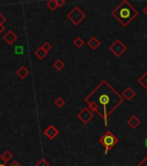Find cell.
Returning a JSON list of instances; mask_svg holds the SVG:
<instances>
[{"label":"cell","instance_id":"obj_1","mask_svg":"<svg viewBox=\"0 0 147 166\" xmlns=\"http://www.w3.org/2000/svg\"><path fill=\"white\" fill-rule=\"evenodd\" d=\"M85 102L93 112H96L108 125V118L122 103L124 102L119 95L107 81H101L90 94L85 97Z\"/></svg>","mask_w":147,"mask_h":166},{"label":"cell","instance_id":"obj_2","mask_svg":"<svg viewBox=\"0 0 147 166\" xmlns=\"http://www.w3.org/2000/svg\"><path fill=\"white\" fill-rule=\"evenodd\" d=\"M111 14H112V16L121 23L122 26L126 27L130 24V22L132 20L137 18L138 11L134 7L131 6L129 4V1L123 0L121 4L111 12Z\"/></svg>","mask_w":147,"mask_h":166},{"label":"cell","instance_id":"obj_3","mask_svg":"<svg viewBox=\"0 0 147 166\" xmlns=\"http://www.w3.org/2000/svg\"><path fill=\"white\" fill-rule=\"evenodd\" d=\"M99 141H100V143L102 144L103 147L105 148V155H107V153L118 143V137H117L114 133H111L110 130H108V132H105V133L100 137Z\"/></svg>","mask_w":147,"mask_h":166},{"label":"cell","instance_id":"obj_4","mask_svg":"<svg viewBox=\"0 0 147 166\" xmlns=\"http://www.w3.org/2000/svg\"><path fill=\"white\" fill-rule=\"evenodd\" d=\"M67 19L70 20L73 24L78 26V24H80L83 20L86 19V14L83 13L78 6H74L70 12L67 13Z\"/></svg>","mask_w":147,"mask_h":166},{"label":"cell","instance_id":"obj_5","mask_svg":"<svg viewBox=\"0 0 147 166\" xmlns=\"http://www.w3.org/2000/svg\"><path fill=\"white\" fill-rule=\"evenodd\" d=\"M78 118L82 121L83 125H87V123H89V122L93 120L94 112H93L89 107H83V109L78 113Z\"/></svg>","mask_w":147,"mask_h":166},{"label":"cell","instance_id":"obj_6","mask_svg":"<svg viewBox=\"0 0 147 166\" xmlns=\"http://www.w3.org/2000/svg\"><path fill=\"white\" fill-rule=\"evenodd\" d=\"M109 49H110L111 53H112L115 57H121L122 54L126 51V46L123 44L119 39L115 40V42L111 44V46H110Z\"/></svg>","mask_w":147,"mask_h":166},{"label":"cell","instance_id":"obj_7","mask_svg":"<svg viewBox=\"0 0 147 166\" xmlns=\"http://www.w3.org/2000/svg\"><path fill=\"white\" fill-rule=\"evenodd\" d=\"M58 134H59V130H58L53 125H50V126L46 127V129L44 130V135L49 139V140L56 139V136H58Z\"/></svg>","mask_w":147,"mask_h":166},{"label":"cell","instance_id":"obj_8","mask_svg":"<svg viewBox=\"0 0 147 166\" xmlns=\"http://www.w3.org/2000/svg\"><path fill=\"white\" fill-rule=\"evenodd\" d=\"M4 39H5V42H6L7 44L12 45L15 43V40L18 39V36L15 35V32L12 31V30H9V31H7L5 35H4Z\"/></svg>","mask_w":147,"mask_h":166},{"label":"cell","instance_id":"obj_9","mask_svg":"<svg viewBox=\"0 0 147 166\" xmlns=\"http://www.w3.org/2000/svg\"><path fill=\"white\" fill-rule=\"evenodd\" d=\"M122 97H123V99H126V101H131V99H133L134 97H135V91H134L132 88H126V89L123 91V94H122Z\"/></svg>","mask_w":147,"mask_h":166},{"label":"cell","instance_id":"obj_10","mask_svg":"<svg viewBox=\"0 0 147 166\" xmlns=\"http://www.w3.org/2000/svg\"><path fill=\"white\" fill-rule=\"evenodd\" d=\"M128 125L132 128V129H135L137 127H139V125H140V120H139V118H138V117L132 115V117H131V118L128 120Z\"/></svg>","mask_w":147,"mask_h":166},{"label":"cell","instance_id":"obj_11","mask_svg":"<svg viewBox=\"0 0 147 166\" xmlns=\"http://www.w3.org/2000/svg\"><path fill=\"white\" fill-rule=\"evenodd\" d=\"M29 74H30V72L27 69L25 66H21L19 69L16 70V75H18L20 78H22V80H23V78H26Z\"/></svg>","mask_w":147,"mask_h":166},{"label":"cell","instance_id":"obj_12","mask_svg":"<svg viewBox=\"0 0 147 166\" xmlns=\"http://www.w3.org/2000/svg\"><path fill=\"white\" fill-rule=\"evenodd\" d=\"M87 45L89 46L92 50H96V49L101 45V43H100V40L96 38V37H92V38L87 42Z\"/></svg>","mask_w":147,"mask_h":166},{"label":"cell","instance_id":"obj_13","mask_svg":"<svg viewBox=\"0 0 147 166\" xmlns=\"http://www.w3.org/2000/svg\"><path fill=\"white\" fill-rule=\"evenodd\" d=\"M35 56H36L37 59H39V60H43V59L48 56V53H46L42 47H38V49L36 50V52H35Z\"/></svg>","mask_w":147,"mask_h":166},{"label":"cell","instance_id":"obj_14","mask_svg":"<svg viewBox=\"0 0 147 166\" xmlns=\"http://www.w3.org/2000/svg\"><path fill=\"white\" fill-rule=\"evenodd\" d=\"M138 82L140 83V85L144 88V89L147 90V73L142 74V75L138 78Z\"/></svg>","mask_w":147,"mask_h":166},{"label":"cell","instance_id":"obj_15","mask_svg":"<svg viewBox=\"0 0 147 166\" xmlns=\"http://www.w3.org/2000/svg\"><path fill=\"white\" fill-rule=\"evenodd\" d=\"M64 67H65V64L60 59H58V60H56V61L53 62V68L56 70H62Z\"/></svg>","mask_w":147,"mask_h":166},{"label":"cell","instance_id":"obj_16","mask_svg":"<svg viewBox=\"0 0 147 166\" xmlns=\"http://www.w3.org/2000/svg\"><path fill=\"white\" fill-rule=\"evenodd\" d=\"M65 99L63 97H57L56 99H55V105H56V107H63L65 105Z\"/></svg>","mask_w":147,"mask_h":166},{"label":"cell","instance_id":"obj_17","mask_svg":"<svg viewBox=\"0 0 147 166\" xmlns=\"http://www.w3.org/2000/svg\"><path fill=\"white\" fill-rule=\"evenodd\" d=\"M73 45L77 47V49H80L83 46V39L81 37H77V38L73 40Z\"/></svg>","mask_w":147,"mask_h":166},{"label":"cell","instance_id":"obj_18","mask_svg":"<svg viewBox=\"0 0 147 166\" xmlns=\"http://www.w3.org/2000/svg\"><path fill=\"white\" fill-rule=\"evenodd\" d=\"M1 156H2V158H4V159L6 160V163L7 161H9L11 159H13V153L11 152L9 150H6V151L2 153Z\"/></svg>","mask_w":147,"mask_h":166},{"label":"cell","instance_id":"obj_19","mask_svg":"<svg viewBox=\"0 0 147 166\" xmlns=\"http://www.w3.org/2000/svg\"><path fill=\"white\" fill-rule=\"evenodd\" d=\"M46 6H48V8H49L50 11H56L58 8L57 4H56V0H50V1H48V2H46Z\"/></svg>","mask_w":147,"mask_h":166},{"label":"cell","instance_id":"obj_20","mask_svg":"<svg viewBox=\"0 0 147 166\" xmlns=\"http://www.w3.org/2000/svg\"><path fill=\"white\" fill-rule=\"evenodd\" d=\"M36 166H50L49 161L45 159V158H41V159L36 163Z\"/></svg>","mask_w":147,"mask_h":166},{"label":"cell","instance_id":"obj_21","mask_svg":"<svg viewBox=\"0 0 147 166\" xmlns=\"http://www.w3.org/2000/svg\"><path fill=\"white\" fill-rule=\"evenodd\" d=\"M41 47H42V49H43V50H44V51L46 52V53H48V52H49V51H50V50H51V49H52V45L50 44L49 42H45L44 44L42 45Z\"/></svg>","mask_w":147,"mask_h":166},{"label":"cell","instance_id":"obj_22","mask_svg":"<svg viewBox=\"0 0 147 166\" xmlns=\"http://www.w3.org/2000/svg\"><path fill=\"white\" fill-rule=\"evenodd\" d=\"M56 4H57L58 8H59V7H63L65 5V0H56Z\"/></svg>","mask_w":147,"mask_h":166},{"label":"cell","instance_id":"obj_23","mask_svg":"<svg viewBox=\"0 0 147 166\" xmlns=\"http://www.w3.org/2000/svg\"><path fill=\"white\" fill-rule=\"evenodd\" d=\"M137 166H147V156L145 157V158H144V159L141 160L140 163H139V164H138Z\"/></svg>","mask_w":147,"mask_h":166},{"label":"cell","instance_id":"obj_24","mask_svg":"<svg viewBox=\"0 0 147 166\" xmlns=\"http://www.w3.org/2000/svg\"><path fill=\"white\" fill-rule=\"evenodd\" d=\"M5 22H6V18H5L2 14L0 13V26H2Z\"/></svg>","mask_w":147,"mask_h":166},{"label":"cell","instance_id":"obj_25","mask_svg":"<svg viewBox=\"0 0 147 166\" xmlns=\"http://www.w3.org/2000/svg\"><path fill=\"white\" fill-rule=\"evenodd\" d=\"M0 166H6V160L2 158L1 155H0Z\"/></svg>","mask_w":147,"mask_h":166},{"label":"cell","instance_id":"obj_26","mask_svg":"<svg viewBox=\"0 0 147 166\" xmlns=\"http://www.w3.org/2000/svg\"><path fill=\"white\" fill-rule=\"evenodd\" d=\"M9 166H22L21 164H19V161H13Z\"/></svg>","mask_w":147,"mask_h":166},{"label":"cell","instance_id":"obj_27","mask_svg":"<svg viewBox=\"0 0 147 166\" xmlns=\"http://www.w3.org/2000/svg\"><path fill=\"white\" fill-rule=\"evenodd\" d=\"M22 51H23L22 46H20V47H18V49H16V53H22Z\"/></svg>","mask_w":147,"mask_h":166},{"label":"cell","instance_id":"obj_28","mask_svg":"<svg viewBox=\"0 0 147 166\" xmlns=\"http://www.w3.org/2000/svg\"><path fill=\"white\" fill-rule=\"evenodd\" d=\"M4 31H5V27H4V24H2V26H0V34L4 32Z\"/></svg>","mask_w":147,"mask_h":166},{"label":"cell","instance_id":"obj_29","mask_svg":"<svg viewBox=\"0 0 147 166\" xmlns=\"http://www.w3.org/2000/svg\"><path fill=\"white\" fill-rule=\"evenodd\" d=\"M144 13L147 15V6H145V8H144Z\"/></svg>","mask_w":147,"mask_h":166},{"label":"cell","instance_id":"obj_30","mask_svg":"<svg viewBox=\"0 0 147 166\" xmlns=\"http://www.w3.org/2000/svg\"><path fill=\"white\" fill-rule=\"evenodd\" d=\"M146 144H147V143H146Z\"/></svg>","mask_w":147,"mask_h":166}]
</instances>
